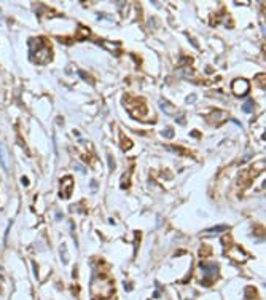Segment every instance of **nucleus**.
Instances as JSON below:
<instances>
[{
  "label": "nucleus",
  "instance_id": "1",
  "mask_svg": "<svg viewBox=\"0 0 266 300\" xmlns=\"http://www.w3.org/2000/svg\"><path fill=\"white\" fill-rule=\"evenodd\" d=\"M30 59L35 62V64H45V62L51 61V46H49V42L43 37L34 38L30 40Z\"/></svg>",
  "mask_w": 266,
  "mask_h": 300
},
{
  "label": "nucleus",
  "instance_id": "2",
  "mask_svg": "<svg viewBox=\"0 0 266 300\" xmlns=\"http://www.w3.org/2000/svg\"><path fill=\"white\" fill-rule=\"evenodd\" d=\"M91 292L97 299H108L113 294V284L105 275H100V276L92 279Z\"/></svg>",
  "mask_w": 266,
  "mask_h": 300
},
{
  "label": "nucleus",
  "instance_id": "3",
  "mask_svg": "<svg viewBox=\"0 0 266 300\" xmlns=\"http://www.w3.org/2000/svg\"><path fill=\"white\" fill-rule=\"evenodd\" d=\"M126 101L132 102V105L126 104L129 113H131L132 117H134V118H145V115H147V105H145V102H143L142 99H139V97H129L128 96Z\"/></svg>",
  "mask_w": 266,
  "mask_h": 300
},
{
  "label": "nucleus",
  "instance_id": "4",
  "mask_svg": "<svg viewBox=\"0 0 266 300\" xmlns=\"http://www.w3.org/2000/svg\"><path fill=\"white\" fill-rule=\"evenodd\" d=\"M233 93L236 94L237 97H242V96H245V94L249 93V89H250V83L245 78H236V80L233 81Z\"/></svg>",
  "mask_w": 266,
  "mask_h": 300
},
{
  "label": "nucleus",
  "instance_id": "5",
  "mask_svg": "<svg viewBox=\"0 0 266 300\" xmlns=\"http://www.w3.org/2000/svg\"><path fill=\"white\" fill-rule=\"evenodd\" d=\"M72 188H73V179L70 176H65L64 179L61 180V187H59V195L61 198L67 200L72 193Z\"/></svg>",
  "mask_w": 266,
  "mask_h": 300
},
{
  "label": "nucleus",
  "instance_id": "6",
  "mask_svg": "<svg viewBox=\"0 0 266 300\" xmlns=\"http://www.w3.org/2000/svg\"><path fill=\"white\" fill-rule=\"evenodd\" d=\"M225 254L228 255L233 262H239V263L245 262V260L249 259V254H247V252H244L241 247H231V249H228Z\"/></svg>",
  "mask_w": 266,
  "mask_h": 300
},
{
  "label": "nucleus",
  "instance_id": "7",
  "mask_svg": "<svg viewBox=\"0 0 266 300\" xmlns=\"http://www.w3.org/2000/svg\"><path fill=\"white\" fill-rule=\"evenodd\" d=\"M201 270H204V273L207 278H212V275L218 273V265L217 263H201Z\"/></svg>",
  "mask_w": 266,
  "mask_h": 300
},
{
  "label": "nucleus",
  "instance_id": "8",
  "mask_svg": "<svg viewBox=\"0 0 266 300\" xmlns=\"http://www.w3.org/2000/svg\"><path fill=\"white\" fill-rule=\"evenodd\" d=\"M159 107H161V110H163L164 113H167V115H174V113H175L174 104H171V102L166 101L164 97H161V99H159Z\"/></svg>",
  "mask_w": 266,
  "mask_h": 300
},
{
  "label": "nucleus",
  "instance_id": "9",
  "mask_svg": "<svg viewBox=\"0 0 266 300\" xmlns=\"http://www.w3.org/2000/svg\"><path fill=\"white\" fill-rule=\"evenodd\" d=\"M220 118H226V113H225V112H220V110H214V112L210 113V117H209V123H212V121L218 123V121H222Z\"/></svg>",
  "mask_w": 266,
  "mask_h": 300
},
{
  "label": "nucleus",
  "instance_id": "10",
  "mask_svg": "<svg viewBox=\"0 0 266 300\" xmlns=\"http://www.w3.org/2000/svg\"><path fill=\"white\" fill-rule=\"evenodd\" d=\"M0 164H2L3 171H8V163H6V155L3 147H0Z\"/></svg>",
  "mask_w": 266,
  "mask_h": 300
},
{
  "label": "nucleus",
  "instance_id": "11",
  "mask_svg": "<svg viewBox=\"0 0 266 300\" xmlns=\"http://www.w3.org/2000/svg\"><path fill=\"white\" fill-rule=\"evenodd\" d=\"M59 254H61V260H62V263H67V262H69V255H67V247H65V244H61V247H59Z\"/></svg>",
  "mask_w": 266,
  "mask_h": 300
},
{
  "label": "nucleus",
  "instance_id": "12",
  "mask_svg": "<svg viewBox=\"0 0 266 300\" xmlns=\"http://www.w3.org/2000/svg\"><path fill=\"white\" fill-rule=\"evenodd\" d=\"M228 230V225H217V227H212V228H207V233H220V231H225Z\"/></svg>",
  "mask_w": 266,
  "mask_h": 300
},
{
  "label": "nucleus",
  "instance_id": "13",
  "mask_svg": "<svg viewBox=\"0 0 266 300\" xmlns=\"http://www.w3.org/2000/svg\"><path fill=\"white\" fill-rule=\"evenodd\" d=\"M245 297H247V300H250V297H252V299H257V291H255V287H247V289H245Z\"/></svg>",
  "mask_w": 266,
  "mask_h": 300
},
{
  "label": "nucleus",
  "instance_id": "14",
  "mask_svg": "<svg viewBox=\"0 0 266 300\" xmlns=\"http://www.w3.org/2000/svg\"><path fill=\"white\" fill-rule=\"evenodd\" d=\"M78 74H80V77L83 78V80H88V81H89V83H91V85H94V78H92V77H89V75L86 74V72H81V70H80V72H78Z\"/></svg>",
  "mask_w": 266,
  "mask_h": 300
},
{
  "label": "nucleus",
  "instance_id": "15",
  "mask_svg": "<svg viewBox=\"0 0 266 300\" xmlns=\"http://www.w3.org/2000/svg\"><path fill=\"white\" fill-rule=\"evenodd\" d=\"M242 109H244V112H247V113H249V112H253V102H252V101H247Z\"/></svg>",
  "mask_w": 266,
  "mask_h": 300
},
{
  "label": "nucleus",
  "instance_id": "16",
  "mask_svg": "<svg viewBox=\"0 0 266 300\" xmlns=\"http://www.w3.org/2000/svg\"><path fill=\"white\" fill-rule=\"evenodd\" d=\"M161 134H163L164 137H166V139H171V137L174 136V131H172L171 128H167V129H164V131H163Z\"/></svg>",
  "mask_w": 266,
  "mask_h": 300
},
{
  "label": "nucleus",
  "instance_id": "17",
  "mask_svg": "<svg viewBox=\"0 0 266 300\" xmlns=\"http://www.w3.org/2000/svg\"><path fill=\"white\" fill-rule=\"evenodd\" d=\"M209 254H210V247L202 246V249L199 251V255H201V257H206V255H209Z\"/></svg>",
  "mask_w": 266,
  "mask_h": 300
},
{
  "label": "nucleus",
  "instance_id": "18",
  "mask_svg": "<svg viewBox=\"0 0 266 300\" xmlns=\"http://www.w3.org/2000/svg\"><path fill=\"white\" fill-rule=\"evenodd\" d=\"M108 168H110V171H115V160L112 155H108Z\"/></svg>",
  "mask_w": 266,
  "mask_h": 300
},
{
  "label": "nucleus",
  "instance_id": "19",
  "mask_svg": "<svg viewBox=\"0 0 266 300\" xmlns=\"http://www.w3.org/2000/svg\"><path fill=\"white\" fill-rule=\"evenodd\" d=\"M121 141H124V145H126V147H124V150H128V149H131V145H132V142L129 141V139H126V137L123 136V139Z\"/></svg>",
  "mask_w": 266,
  "mask_h": 300
},
{
  "label": "nucleus",
  "instance_id": "20",
  "mask_svg": "<svg viewBox=\"0 0 266 300\" xmlns=\"http://www.w3.org/2000/svg\"><path fill=\"white\" fill-rule=\"evenodd\" d=\"M73 168H75L77 171H80V172H86V169H85L83 166H80L78 163H73Z\"/></svg>",
  "mask_w": 266,
  "mask_h": 300
},
{
  "label": "nucleus",
  "instance_id": "21",
  "mask_svg": "<svg viewBox=\"0 0 266 300\" xmlns=\"http://www.w3.org/2000/svg\"><path fill=\"white\" fill-rule=\"evenodd\" d=\"M196 101V96H194V94H191L190 97H186V102H188V104H191V102H194Z\"/></svg>",
  "mask_w": 266,
  "mask_h": 300
}]
</instances>
